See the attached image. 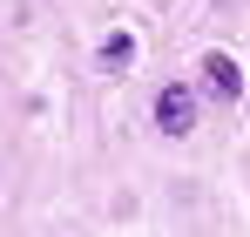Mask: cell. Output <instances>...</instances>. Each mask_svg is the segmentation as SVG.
I'll list each match as a JSON object with an SVG mask.
<instances>
[{
	"label": "cell",
	"instance_id": "obj_1",
	"mask_svg": "<svg viewBox=\"0 0 250 237\" xmlns=\"http://www.w3.org/2000/svg\"><path fill=\"white\" fill-rule=\"evenodd\" d=\"M156 129H163V136H189V129H196V95H189L183 81H169L163 95H156Z\"/></svg>",
	"mask_w": 250,
	"mask_h": 237
},
{
	"label": "cell",
	"instance_id": "obj_2",
	"mask_svg": "<svg viewBox=\"0 0 250 237\" xmlns=\"http://www.w3.org/2000/svg\"><path fill=\"white\" fill-rule=\"evenodd\" d=\"M203 81H209V88H216V95H230V102L244 95V68H237L230 54H216V47H209V54H203Z\"/></svg>",
	"mask_w": 250,
	"mask_h": 237
},
{
	"label": "cell",
	"instance_id": "obj_3",
	"mask_svg": "<svg viewBox=\"0 0 250 237\" xmlns=\"http://www.w3.org/2000/svg\"><path fill=\"white\" fill-rule=\"evenodd\" d=\"M128 61H135V34H122V27H115V34L102 41V68H128Z\"/></svg>",
	"mask_w": 250,
	"mask_h": 237
}]
</instances>
